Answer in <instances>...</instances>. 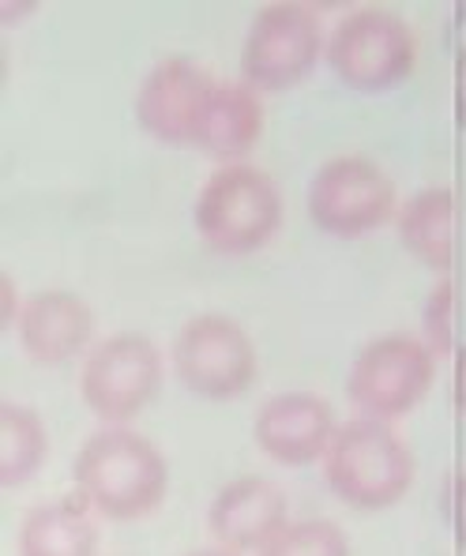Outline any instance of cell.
Wrapping results in <instances>:
<instances>
[{
	"label": "cell",
	"instance_id": "cell-2",
	"mask_svg": "<svg viewBox=\"0 0 466 556\" xmlns=\"http://www.w3.org/2000/svg\"><path fill=\"white\" fill-rule=\"evenodd\" d=\"M324 481L342 504L362 511L391 508L414 481V455L388 421L350 417L324 452Z\"/></svg>",
	"mask_w": 466,
	"mask_h": 556
},
{
	"label": "cell",
	"instance_id": "cell-21",
	"mask_svg": "<svg viewBox=\"0 0 466 556\" xmlns=\"http://www.w3.org/2000/svg\"><path fill=\"white\" fill-rule=\"evenodd\" d=\"M455 117L466 128V49L459 53V61H455Z\"/></svg>",
	"mask_w": 466,
	"mask_h": 556
},
{
	"label": "cell",
	"instance_id": "cell-17",
	"mask_svg": "<svg viewBox=\"0 0 466 556\" xmlns=\"http://www.w3.org/2000/svg\"><path fill=\"white\" fill-rule=\"evenodd\" d=\"M46 459V425L30 406L0 403V485L15 489Z\"/></svg>",
	"mask_w": 466,
	"mask_h": 556
},
{
	"label": "cell",
	"instance_id": "cell-4",
	"mask_svg": "<svg viewBox=\"0 0 466 556\" xmlns=\"http://www.w3.org/2000/svg\"><path fill=\"white\" fill-rule=\"evenodd\" d=\"M324 53L339 84L362 94H380L411 79L418 64V35L388 8H357L335 23Z\"/></svg>",
	"mask_w": 466,
	"mask_h": 556
},
{
	"label": "cell",
	"instance_id": "cell-3",
	"mask_svg": "<svg viewBox=\"0 0 466 556\" xmlns=\"http://www.w3.org/2000/svg\"><path fill=\"white\" fill-rule=\"evenodd\" d=\"M282 223V195L256 166H223L203 181L196 200V233L218 256H252Z\"/></svg>",
	"mask_w": 466,
	"mask_h": 556
},
{
	"label": "cell",
	"instance_id": "cell-22",
	"mask_svg": "<svg viewBox=\"0 0 466 556\" xmlns=\"http://www.w3.org/2000/svg\"><path fill=\"white\" fill-rule=\"evenodd\" d=\"M452 362H455V380H452L455 383V406H459V414L466 417V342L455 350Z\"/></svg>",
	"mask_w": 466,
	"mask_h": 556
},
{
	"label": "cell",
	"instance_id": "cell-8",
	"mask_svg": "<svg viewBox=\"0 0 466 556\" xmlns=\"http://www.w3.org/2000/svg\"><path fill=\"white\" fill-rule=\"evenodd\" d=\"M162 383V357L143 334H110L87 354L79 395L105 425H125L154 399Z\"/></svg>",
	"mask_w": 466,
	"mask_h": 556
},
{
	"label": "cell",
	"instance_id": "cell-13",
	"mask_svg": "<svg viewBox=\"0 0 466 556\" xmlns=\"http://www.w3.org/2000/svg\"><path fill=\"white\" fill-rule=\"evenodd\" d=\"M15 331H20V346L30 362L64 365L87 350L95 334V313L76 293L46 290L23 305Z\"/></svg>",
	"mask_w": 466,
	"mask_h": 556
},
{
	"label": "cell",
	"instance_id": "cell-7",
	"mask_svg": "<svg viewBox=\"0 0 466 556\" xmlns=\"http://www.w3.org/2000/svg\"><path fill=\"white\" fill-rule=\"evenodd\" d=\"M174 369L192 395L226 403L252 388L256 350L230 316H192L174 339Z\"/></svg>",
	"mask_w": 466,
	"mask_h": 556
},
{
	"label": "cell",
	"instance_id": "cell-23",
	"mask_svg": "<svg viewBox=\"0 0 466 556\" xmlns=\"http://www.w3.org/2000/svg\"><path fill=\"white\" fill-rule=\"evenodd\" d=\"M0 293H4V316H0V324H20V313L23 308L15 305V282L12 278H0Z\"/></svg>",
	"mask_w": 466,
	"mask_h": 556
},
{
	"label": "cell",
	"instance_id": "cell-20",
	"mask_svg": "<svg viewBox=\"0 0 466 556\" xmlns=\"http://www.w3.org/2000/svg\"><path fill=\"white\" fill-rule=\"evenodd\" d=\"M448 515H452V530L466 549V470H459L448 485Z\"/></svg>",
	"mask_w": 466,
	"mask_h": 556
},
{
	"label": "cell",
	"instance_id": "cell-19",
	"mask_svg": "<svg viewBox=\"0 0 466 556\" xmlns=\"http://www.w3.org/2000/svg\"><path fill=\"white\" fill-rule=\"evenodd\" d=\"M421 342L432 357H455L459 342V286L455 278H440L425 301L421 316Z\"/></svg>",
	"mask_w": 466,
	"mask_h": 556
},
{
	"label": "cell",
	"instance_id": "cell-18",
	"mask_svg": "<svg viewBox=\"0 0 466 556\" xmlns=\"http://www.w3.org/2000/svg\"><path fill=\"white\" fill-rule=\"evenodd\" d=\"M256 556H350V542L335 522L298 519L286 522Z\"/></svg>",
	"mask_w": 466,
	"mask_h": 556
},
{
	"label": "cell",
	"instance_id": "cell-10",
	"mask_svg": "<svg viewBox=\"0 0 466 556\" xmlns=\"http://www.w3.org/2000/svg\"><path fill=\"white\" fill-rule=\"evenodd\" d=\"M215 79L207 68L185 61V56H169V61L154 64L147 72L136 94V121L151 139L166 147H196L200 136L203 113L215 94Z\"/></svg>",
	"mask_w": 466,
	"mask_h": 556
},
{
	"label": "cell",
	"instance_id": "cell-12",
	"mask_svg": "<svg viewBox=\"0 0 466 556\" xmlns=\"http://www.w3.org/2000/svg\"><path fill=\"white\" fill-rule=\"evenodd\" d=\"M286 496L267 478H237L218 489L207 508V530L226 553H260L286 527Z\"/></svg>",
	"mask_w": 466,
	"mask_h": 556
},
{
	"label": "cell",
	"instance_id": "cell-14",
	"mask_svg": "<svg viewBox=\"0 0 466 556\" xmlns=\"http://www.w3.org/2000/svg\"><path fill=\"white\" fill-rule=\"evenodd\" d=\"M399 241L418 264L452 271L459 256V200L452 188H425L399 211Z\"/></svg>",
	"mask_w": 466,
	"mask_h": 556
},
{
	"label": "cell",
	"instance_id": "cell-6",
	"mask_svg": "<svg viewBox=\"0 0 466 556\" xmlns=\"http://www.w3.org/2000/svg\"><path fill=\"white\" fill-rule=\"evenodd\" d=\"M432 369H437V357L421 339L383 334L354 357L347 376V395L357 406V417L391 425L425 399V391L432 388Z\"/></svg>",
	"mask_w": 466,
	"mask_h": 556
},
{
	"label": "cell",
	"instance_id": "cell-9",
	"mask_svg": "<svg viewBox=\"0 0 466 556\" xmlns=\"http://www.w3.org/2000/svg\"><path fill=\"white\" fill-rule=\"evenodd\" d=\"M308 215L331 237H365L395 215V185L369 159H331L308 185Z\"/></svg>",
	"mask_w": 466,
	"mask_h": 556
},
{
	"label": "cell",
	"instance_id": "cell-1",
	"mask_svg": "<svg viewBox=\"0 0 466 556\" xmlns=\"http://www.w3.org/2000/svg\"><path fill=\"white\" fill-rule=\"evenodd\" d=\"M72 478L76 496L102 519L136 522L162 504L169 470L151 440L125 425H110L79 447Z\"/></svg>",
	"mask_w": 466,
	"mask_h": 556
},
{
	"label": "cell",
	"instance_id": "cell-24",
	"mask_svg": "<svg viewBox=\"0 0 466 556\" xmlns=\"http://www.w3.org/2000/svg\"><path fill=\"white\" fill-rule=\"evenodd\" d=\"M188 556H237V553H226V549H200V553H188Z\"/></svg>",
	"mask_w": 466,
	"mask_h": 556
},
{
	"label": "cell",
	"instance_id": "cell-5",
	"mask_svg": "<svg viewBox=\"0 0 466 556\" xmlns=\"http://www.w3.org/2000/svg\"><path fill=\"white\" fill-rule=\"evenodd\" d=\"M327 49L320 15L305 4H264L241 49V72L252 91H290L313 76Z\"/></svg>",
	"mask_w": 466,
	"mask_h": 556
},
{
	"label": "cell",
	"instance_id": "cell-11",
	"mask_svg": "<svg viewBox=\"0 0 466 556\" xmlns=\"http://www.w3.org/2000/svg\"><path fill=\"white\" fill-rule=\"evenodd\" d=\"M335 429L339 421L331 406L313 391H286V395L267 399L252 425L260 452L282 466H308L324 459Z\"/></svg>",
	"mask_w": 466,
	"mask_h": 556
},
{
	"label": "cell",
	"instance_id": "cell-15",
	"mask_svg": "<svg viewBox=\"0 0 466 556\" xmlns=\"http://www.w3.org/2000/svg\"><path fill=\"white\" fill-rule=\"evenodd\" d=\"M260 128H264L260 94L249 84H218L207 102V113H203L196 147L211 159L234 166L256 147Z\"/></svg>",
	"mask_w": 466,
	"mask_h": 556
},
{
	"label": "cell",
	"instance_id": "cell-16",
	"mask_svg": "<svg viewBox=\"0 0 466 556\" xmlns=\"http://www.w3.org/2000/svg\"><path fill=\"white\" fill-rule=\"evenodd\" d=\"M98 527L79 496L42 504L23 519L20 556H95Z\"/></svg>",
	"mask_w": 466,
	"mask_h": 556
}]
</instances>
